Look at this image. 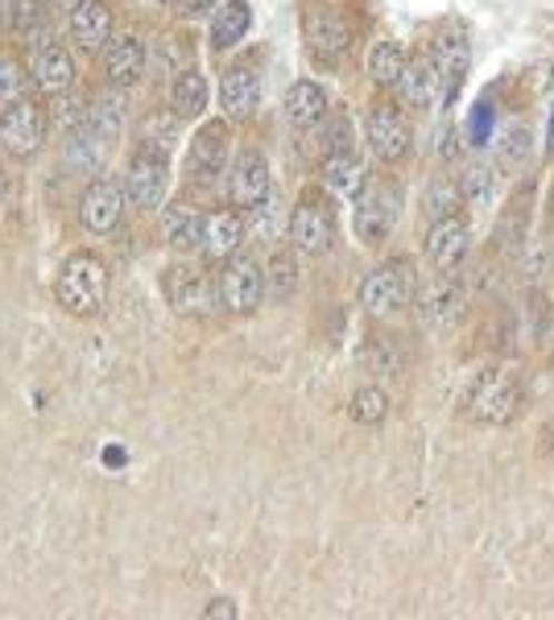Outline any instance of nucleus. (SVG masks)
<instances>
[{"label":"nucleus","instance_id":"f257e3e1","mask_svg":"<svg viewBox=\"0 0 554 620\" xmlns=\"http://www.w3.org/2000/svg\"><path fill=\"white\" fill-rule=\"evenodd\" d=\"M467 419L481 426H505L522 410V385L505 368H484L467 390Z\"/></svg>","mask_w":554,"mask_h":620},{"label":"nucleus","instance_id":"f03ea898","mask_svg":"<svg viewBox=\"0 0 554 620\" xmlns=\"http://www.w3.org/2000/svg\"><path fill=\"white\" fill-rule=\"evenodd\" d=\"M59 303L71 315L88 318L108 303V269L96 253H75L59 274Z\"/></svg>","mask_w":554,"mask_h":620},{"label":"nucleus","instance_id":"7ed1b4c3","mask_svg":"<svg viewBox=\"0 0 554 620\" xmlns=\"http://www.w3.org/2000/svg\"><path fill=\"white\" fill-rule=\"evenodd\" d=\"M166 187H170V161H166V145L146 141L129 161V174H125V190H129V203L141 207V211H154L166 199Z\"/></svg>","mask_w":554,"mask_h":620},{"label":"nucleus","instance_id":"20e7f679","mask_svg":"<svg viewBox=\"0 0 554 620\" xmlns=\"http://www.w3.org/2000/svg\"><path fill=\"white\" fill-rule=\"evenodd\" d=\"M414 298V269L409 260H389L360 282V306L368 315H394Z\"/></svg>","mask_w":554,"mask_h":620},{"label":"nucleus","instance_id":"39448f33","mask_svg":"<svg viewBox=\"0 0 554 620\" xmlns=\"http://www.w3.org/2000/svg\"><path fill=\"white\" fill-rule=\"evenodd\" d=\"M46 141V112L30 100H13V108L0 112V145L13 158H33Z\"/></svg>","mask_w":554,"mask_h":620},{"label":"nucleus","instance_id":"423d86ee","mask_svg":"<svg viewBox=\"0 0 554 620\" xmlns=\"http://www.w3.org/2000/svg\"><path fill=\"white\" fill-rule=\"evenodd\" d=\"M397 216H402V195L397 187H368L360 199H356V236L365 240V245H380L389 232H394Z\"/></svg>","mask_w":554,"mask_h":620},{"label":"nucleus","instance_id":"0eeeda50","mask_svg":"<svg viewBox=\"0 0 554 620\" xmlns=\"http://www.w3.org/2000/svg\"><path fill=\"white\" fill-rule=\"evenodd\" d=\"M290 240L303 253H310V257L327 253L332 240H336V216H332V207L323 199H315V195H307L290 216Z\"/></svg>","mask_w":554,"mask_h":620},{"label":"nucleus","instance_id":"6e6552de","mask_svg":"<svg viewBox=\"0 0 554 620\" xmlns=\"http://www.w3.org/2000/svg\"><path fill=\"white\" fill-rule=\"evenodd\" d=\"M265 298V274L261 265L253 257H233L228 260V269L219 277V303L236 311V315H248V311H257Z\"/></svg>","mask_w":554,"mask_h":620},{"label":"nucleus","instance_id":"1a4fd4ad","mask_svg":"<svg viewBox=\"0 0 554 620\" xmlns=\"http://www.w3.org/2000/svg\"><path fill=\"white\" fill-rule=\"evenodd\" d=\"M125 203H129V190L117 178H96L88 190H83V203H79V219L88 224L91 232H112L125 216Z\"/></svg>","mask_w":554,"mask_h":620},{"label":"nucleus","instance_id":"9d476101","mask_svg":"<svg viewBox=\"0 0 554 620\" xmlns=\"http://www.w3.org/2000/svg\"><path fill=\"white\" fill-rule=\"evenodd\" d=\"M365 129H368V149H373L380 161H402L409 154V145H414L406 116L397 112V108H389V104H377V108L368 112Z\"/></svg>","mask_w":554,"mask_h":620},{"label":"nucleus","instance_id":"9b49d317","mask_svg":"<svg viewBox=\"0 0 554 620\" xmlns=\"http://www.w3.org/2000/svg\"><path fill=\"white\" fill-rule=\"evenodd\" d=\"M467 248H472V232L459 216L435 219L431 224V236H426V260L435 265L438 274H455L464 265Z\"/></svg>","mask_w":554,"mask_h":620},{"label":"nucleus","instance_id":"f8f14e48","mask_svg":"<svg viewBox=\"0 0 554 620\" xmlns=\"http://www.w3.org/2000/svg\"><path fill=\"white\" fill-rule=\"evenodd\" d=\"M228 195H233L236 207H261L269 199V161L257 154V149H245L240 158L233 161V174H228Z\"/></svg>","mask_w":554,"mask_h":620},{"label":"nucleus","instance_id":"ddd939ff","mask_svg":"<svg viewBox=\"0 0 554 620\" xmlns=\"http://www.w3.org/2000/svg\"><path fill=\"white\" fill-rule=\"evenodd\" d=\"M166 294H170V306L182 311V315H207L219 298V286L211 277L195 274V269H170Z\"/></svg>","mask_w":554,"mask_h":620},{"label":"nucleus","instance_id":"4468645a","mask_svg":"<svg viewBox=\"0 0 554 620\" xmlns=\"http://www.w3.org/2000/svg\"><path fill=\"white\" fill-rule=\"evenodd\" d=\"M435 67L438 79H443V104H455V96H459V87L467 79V67H472V46H467L459 29L443 33L435 42Z\"/></svg>","mask_w":554,"mask_h":620},{"label":"nucleus","instance_id":"2eb2a0df","mask_svg":"<svg viewBox=\"0 0 554 620\" xmlns=\"http://www.w3.org/2000/svg\"><path fill=\"white\" fill-rule=\"evenodd\" d=\"M397 96L409 108H431L435 100H443V79H438L435 55H418L406 62V71L397 79Z\"/></svg>","mask_w":554,"mask_h":620},{"label":"nucleus","instance_id":"dca6fc26","mask_svg":"<svg viewBox=\"0 0 554 620\" xmlns=\"http://www.w3.org/2000/svg\"><path fill=\"white\" fill-rule=\"evenodd\" d=\"M307 42L323 62H336L352 50V26L332 9H319L307 17Z\"/></svg>","mask_w":554,"mask_h":620},{"label":"nucleus","instance_id":"f3484780","mask_svg":"<svg viewBox=\"0 0 554 620\" xmlns=\"http://www.w3.org/2000/svg\"><path fill=\"white\" fill-rule=\"evenodd\" d=\"M224 158H228V125L224 120H211L204 129L195 132L190 141V174L199 183H211L219 170H224Z\"/></svg>","mask_w":554,"mask_h":620},{"label":"nucleus","instance_id":"a211bd4d","mask_svg":"<svg viewBox=\"0 0 554 620\" xmlns=\"http://www.w3.org/2000/svg\"><path fill=\"white\" fill-rule=\"evenodd\" d=\"M30 75H33V83L42 87L46 96H62V91L75 83V62H71V55H67L62 46L42 42L38 50H33Z\"/></svg>","mask_w":554,"mask_h":620},{"label":"nucleus","instance_id":"6ab92c4d","mask_svg":"<svg viewBox=\"0 0 554 620\" xmlns=\"http://www.w3.org/2000/svg\"><path fill=\"white\" fill-rule=\"evenodd\" d=\"M245 245V216L240 211H216L204 219V257L207 260H233L236 248Z\"/></svg>","mask_w":554,"mask_h":620},{"label":"nucleus","instance_id":"aec40b11","mask_svg":"<svg viewBox=\"0 0 554 620\" xmlns=\"http://www.w3.org/2000/svg\"><path fill=\"white\" fill-rule=\"evenodd\" d=\"M219 104H224V112L233 116V120L253 116L257 104H261V79L248 67H233V71L224 75V83H219Z\"/></svg>","mask_w":554,"mask_h":620},{"label":"nucleus","instance_id":"412c9836","mask_svg":"<svg viewBox=\"0 0 554 620\" xmlns=\"http://www.w3.org/2000/svg\"><path fill=\"white\" fill-rule=\"evenodd\" d=\"M112 33V9L103 0H83L79 9H71V38L83 50H100Z\"/></svg>","mask_w":554,"mask_h":620},{"label":"nucleus","instance_id":"4be33fe9","mask_svg":"<svg viewBox=\"0 0 554 620\" xmlns=\"http://www.w3.org/2000/svg\"><path fill=\"white\" fill-rule=\"evenodd\" d=\"M103 71H108V83L132 87L141 75H146V46L141 38H117L108 58H103Z\"/></svg>","mask_w":554,"mask_h":620},{"label":"nucleus","instance_id":"5701e85b","mask_svg":"<svg viewBox=\"0 0 554 620\" xmlns=\"http://www.w3.org/2000/svg\"><path fill=\"white\" fill-rule=\"evenodd\" d=\"M459 311H464V294H459L452 282H435V286L418 298V315H423V323L426 327H435V332L452 327L455 318H459Z\"/></svg>","mask_w":554,"mask_h":620},{"label":"nucleus","instance_id":"b1692460","mask_svg":"<svg viewBox=\"0 0 554 620\" xmlns=\"http://www.w3.org/2000/svg\"><path fill=\"white\" fill-rule=\"evenodd\" d=\"M286 116H290V125H298V129L319 125L323 116H327V91L319 83H310V79L294 83L286 91Z\"/></svg>","mask_w":554,"mask_h":620},{"label":"nucleus","instance_id":"393cba45","mask_svg":"<svg viewBox=\"0 0 554 620\" xmlns=\"http://www.w3.org/2000/svg\"><path fill=\"white\" fill-rule=\"evenodd\" d=\"M323 183L339 199H360L365 195V166L352 154H336V158L323 161Z\"/></svg>","mask_w":554,"mask_h":620},{"label":"nucleus","instance_id":"a878e982","mask_svg":"<svg viewBox=\"0 0 554 620\" xmlns=\"http://www.w3.org/2000/svg\"><path fill=\"white\" fill-rule=\"evenodd\" d=\"M248 26H253L248 0H228L224 9H216V21H211V46H216V50H233L236 42H245Z\"/></svg>","mask_w":554,"mask_h":620},{"label":"nucleus","instance_id":"bb28decb","mask_svg":"<svg viewBox=\"0 0 554 620\" xmlns=\"http://www.w3.org/2000/svg\"><path fill=\"white\" fill-rule=\"evenodd\" d=\"M161 236H166V245L178 248V253L199 248L204 245V219L195 216L190 207H166V211H161Z\"/></svg>","mask_w":554,"mask_h":620},{"label":"nucleus","instance_id":"cd10ccee","mask_svg":"<svg viewBox=\"0 0 554 620\" xmlns=\"http://www.w3.org/2000/svg\"><path fill=\"white\" fill-rule=\"evenodd\" d=\"M108 137H100V132L91 129V125H79V129H71V141H67V166H75V170H100L103 158H108Z\"/></svg>","mask_w":554,"mask_h":620},{"label":"nucleus","instance_id":"c85d7f7f","mask_svg":"<svg viewBox=\"0 0 554 620\" xmlns=\"http://www.w3.org/2000/svg\"><path fill=\"white\" fill-rule=\"evenodd\" d=\"M170 104H175L178 120H190L207 108V79L199 71H182L175 79V91H170Z\"/></svg>","mask_w":554,"mask_h":620},{"label":"nucleus","instance_id":"c756f323","mask_svg":"<svg viewBox=\"0 0 554 620\" xmlns=\"http://www.w3.org/2000/svg\"><path fill=\"white\" fill-rule=\"evenodd\" d=\"M402 71H406V50L397 42H377L373 50H368V75H373V83L380 87H397V79H402Z\"/></svg>","mask_w":554,"mask_h":620},{"label":"nucleus","instance_id":"7c9ffc66","mask_svg":"<svg viewBox=\"0 0 554 620\" xmlns=\"http://www.w3.org/2000/svg\"><path fill=\"white\" fill-rule=\"evenodd\" d=\"M294 289H298V260L290 253H274L269 274H265V294L277 298V303H286Z\"/></svg>","mask_w":554,"mask_h":620},{"label":"nucleus","instance_id":"2f4dec72","mask_svg":"<svg viewBox=\"0 0 554 620\" xmlns=\"http://www.w3.org/2000/svg\"><path fill=\"white\" fill-rule=\"evenodd\" d=\"M360 364H365L368 373H397V368H402L397 339H389V335H373V339L360 347Z\"/></svg>","mask_w":554,"mask_h":620},{"label":"nucleus","instance_id":"473e14b6","mask_svg":"<svg viewBox=\"0 0 554 620\" xmlns=\"http://www.w3.org/2000/svg\"><path fill=\"white\" fill-rule=\"evenodd\" d=\"M9 26L21 38H42L46 29V0H13L9 4Z\"/></svg>","mask_w":554,"mask_h":620},{"label":"nucleus","instance_id":"72a5a7b5","mask_svg":"<svg viewBox=\"0 0 554 620\" xmlns=\"http://www.w3.org/2000/svg\"><path fill=\"white\" fill-rule=\"evenodd\" d=\"M385 414H389V397L377 385H368V390L352 397V419L360 422V426H377V422H385Z\"/></svg>","mask_w":554,"mask_h":620},{"label":"nucleus","instance_id":"f704fd0d","mask_svg":"<svg viewBox=\"0 0 554 620\" xmlns=\"http://www.w3.org/2000/svg\"><path fill=\"white\" fill-rule=\"evenodd\" d=\"M83 125H91V129L100 132V137H108V141H117V132H120V100H96L88 108V120Z\"/></svg>","mask_w":554,"mask_h":620},{"label":"nucleus","instance_id":"c9c22d12","mask_svg":"<svg viewBox=\"0 0 554 620\" xmlns=\"http://www.w3.org/2000/svg\"><path fill=\"white\" fill-rule=\"evenodd\" d=\"M464 199L459 195V187H452V183H435V187L426 190V216L431 219H447V216H455V203Z\"/></svg>","mask_w":554,"mask_h":620},{"label":"nucleus","instance_id":"e433bc0d","mask_svg":"<svg viewBox=\"0 0 554 620\" xmlns=\"http://www.w3.org/2000/svg\"><path fill=\"white\" fill-rule=\"evenodd\" d=\"M323 154H327V158H336V154H352L348 116H336V120L327 125V132H323Z\"/></svg>","mask_w":554,"mask_h":620},{"label":"nucleus","instance_id":"4c0bfd02","mask_svg":"<svg viewBox=\"0 0 554 620\" xmlns=\"http://www.w3.org/2000/svg\"><path fill=\"white\" fill-rule=\"evenodd\" d=\"M21 87H26V75L17 67L13 58H0V104L21 100Z\"/></svg>","mask_w":554,"mask_h":620},{"label":"nucleus","instance_id":"58836bf2","mask_svg":"<svg viewBox=\"0 0 554 620\" xmlns=\"http://www.w3.org/2000/svg\"><path fill=\"white\" fill-rule=\"evenodd\" d=\"M488 187H493V174L484 170V166H467L464 174H459V195H464V199H484V195H488Z\"/></svg>","mask_w":554,"mask_h":620},{"label":"nucleus","instance_id":"ea45409f","mask_svg":"<svg viewBox=\"0 0 554 620\" xmlns=\"http://www.w3.org/2000/svg\"><path fill=\"white\" fill-rule=\"evenodd\" d=\"M525 154H530V137H525V129L505 132V145H501V166H522Z\"/></svg>","mask_w":554,"mask_h":620},{"label":"nucleus","instance_id":"a19ab883","mask_svg":"<svg viewBox=\"0 0 554 620\" xmlns=\"http://www.w3.org/2000/svg\"><path fill=\"white\" fill-rule=\"evenodd\" d=\"M488 132H493V100L484 96V100L476 104V112H472V141L484 145L488 141Z\"/></svg>","mask_w":554,"mask_h":620},{"label":"nucleus","instance_id":"79ce46f5","mask_svg":"<svg viewBox=\"0 0 554 620\" xmlns=\"http://www.w3.org/2000/svg\"><path fill=\"white\" fill-rule=\"evenodd\" d=\"M216 9V0H178V13L190 17V21H199V17H211Z\"/></svg>","mask_w":554,"mask_h":620},{"label":"nucleus","instance_id":"37998d69","mask_svg":"<svg viewBox=\"0 0 554 620\" xmlns=\"http://www.w3.org/2000/svg\"><path fill=\"white\" fill-rule=\"evenodd\" d=\"M204 617H207V620H211V617L233 620V617H236V604H233V600H224V596H219V600H211V604L204 608Z\"/></svg>","mask_w":554,"mask_h":620},{"label":"nucleus","instance_id":"c03bdc74","mask_svg":"<svg viewBox=\"0 0 554 620\" xmlns=\"http://www.w3.org/2000/svg\"><path fill=\"white\" fill-rule=\"evenodd\" d=\"M55 4H59V9H79L83 0H55Z\"/></svg>","mask_w":554,"mask_h":620},{"label":"nucleus","instance_id":"a18cd8bd","mask_svg":"<svg viewBox=\"0 0 554 620\" xmlns=\"http://www.w3.org/2000/svg\"><path fill=\"white\" fill-rule=\"evenodd\" d=\"M546 141H551V154H554V116H551V129H546Z\"/></svg>","mask_w":554,"mask_h":620},{"label":"nucleus","instance_id":"49530a36","mask_svg":"<svg viewBox=\"0 0 554 620\" xmlns=\"http://www.w3.org/2000/svg\"><path fill=\"white\" fill-rule=\"evenodd\" d=\"M0 199H4V170H0Z\"/></svg>","mask_w":554,"mask_h":620},{"label":"nucleus","instance_id":"de8ad7c7","mask_svg":"<svg viewBox=\"0 0 554 620\" xmlns=\"http://www.w3.org/2000/svg\"><path fill=\"white\" fill-rule=\"evenodd\" d=\"M551 211H554V183H551Z\"/></svg>","mask_w":554,"mask_h":620},{"label":"nucleus","instance_id":"09e8293b","mask_svg":"<svg viewBox=\"0 0 554 620\" xmlns=\"http://www.w3.org/2000/svg\"><path fill=\"white\" fill-rule=\"evenodd\" d=\"M158 4H178V0H158Z\"/></svg>","mask_w":554,"mask_h":620}]
</instances>
